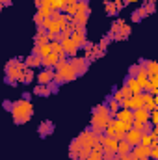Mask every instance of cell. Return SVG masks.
I'll list each match as a JSON object with an SVG mask.
<instances>
[{
    "mask_svg": "<svg viewBox=\"0 0 158 160\" xmlns=\"http://www.w3.org/2000/svg\"><path fill=\"white\" fill-rule=\"evenodd\" d=\"M11 116H13V121H15L17 125H22V123L30 121L32 116H34V106H32V102H30V101H24V99L13 102Z\"/></svg>",
    "mask_w": 158,
    "mask_h": 160,
    "instance_id": "6da1fadb",
    "label": "cell"
},
{
    "mask_svg": "<svg viewBox=\"0 0 158 160\" xmlns=\"http://www.w3.org/2000/svg\"><path fill=\"white\" fill-rule=\"evenodd\" d=\"M24 67H26V65H24V62H22L21 58H11V60L6 63V77L19 82V77H21V73H22Z\"/></svg>",
    "mask_w": 158,
    "mask_h": 160,
    "instance_id": "7a4b0ae2",
    "label": "cell"
},
{
    "mask_svg": "<svg viewBox=\"0 0 158 160\" xmlns=\"http://www.w3.org/2000/svg\"><path fill=\"white\" fill-rule=\"evenodd\" d=\"M69 62V65L75 69V73L82 77L84 73H87V69H89V62L86 60V58H80V56H73V58H69L67 60Z\"/></svg>",
    "mask_w": 158,
    "mask_h": 160,
    "instance_id": "3957f363",
    "label": "cell"
},
{
    "mask_svg": "<svg viewBox=\"0 0 158 160\" xmlns=\"http://www.w3.org/2000/svg\"><path fill=\"white\" fill-rule=\"evenodd\" d=\"M69 38L73 39V43H75L78 48H82V45H84V41H86V28L75 24V30H73V34H71Z\"/></svg>",
    "mask_w": 158,
    "mask_h": 160,
    "instance_id": "277c9868",
    "label": "cell"
},
{
    "mask_svg": "<svg viewBox=\"0 0 158 160\" xmlns=\"http://www.w3.org/2000/svg\"><path fill=\"white\" fill-rule=\"evenodd\" d=\"M60 45H62V50H63L65 54H69L71 58H73V56H77L78 47L73 43V39H71V38H62V39H60Z\"/></svg>",
    "mask_w": 158,
    "mask_h": 160,
    "instance_id": "5b68a950",
    "label": "cell"
},
{
    "mask_svg": "<svg viewBox=\"0 0 158 160\" xmlns=\"http://www.w3.org/2000/svg\"><path fill=\"white\" fill-rule=\"evenodd\" d=\"M141 101H143V108H145L147 112H153V110H156L158 99L155 97V95H149V93H143V91H141Z\"/></svg>",
    "mask_w": 158,
    "mask_h": 160,
    "instance_id": "8992f818",
    "label": "cell"
},
{
    "mask_svg": "<svg viewBox=\"0 0 158 160\" xmlns=\"http://www.w3.org/2000/svg\"><path fill=\"white\" fill-rule=\"evenodd\" d=\"M125 142H128L132 147H134V145H140V142H141V132L136 130V128H130L128 132H125Z\"/></svg>",
    "mask_w": 158,
    "mask_h": 160,
    "instance_id": "52a82bcc",
    "label": "cell"
},
{
    "mask_svg": "<svg viewBox=\"0 0 158 160\" xmlns=\"http://www.w3.org/2000/svg\"><path fill=\"white\" fill-rule=\"evenodd\" d=\"M37 132H39L41 138H47V136H50V134L54 132V123H52V121H48V119L41 121L39 127H37Z\"/></svg>",
    "mask_w": 158,
    "mask_h": 160,
    "instance_id": "ba28073f",
    "label": "cell"
},
{
    "mask_svg": "<svg viewBox=\"0 0 158 160\" xmlns=\"http://www.w3.org/2000/svg\"><path fill=\"white\" fill-rule=\"evenodd\" d=\"M36 78H37V82H39L41 86L50 84L52 78H54V69H43V71H39V75H37Z\"/></svg>",
    "mask_w": 158,
    "mask_h": 160,
    "instance_id": "9c48e42d",
    "label": "cell"
},
{
    "mask_svg": "<svg viewBox=\"0 0 158 160\" xmlns=\"http://www.w3.org/2000/svg\"><path fill=\"white\" fill-rule=\"evenodd\" d=\"M58 60H60V58H58V54L50 52L48 56L41 58V67H43V69H54V65H56V62H58Z\"/></svg>",
    "mask_w": 158,
    "mask_h": 160,
    "instance_id": "30bf717a",
    "label": "cell"
},
{
    "mask_svg": "<svg viewBox=\"0 0 158 160\" xmlns=\"http://www.w3.org/2000/svg\"><path fill=\"white\" fill-rule=\"evenodd\" d=\"M125 86L130 89V93H132V95H140V93H141V86H140V82H138L136 78H132V77H126Z\"/></svg>",
    "mask_w": 158,
    "mask_h": 160,
    "instance_id": "8fae6325",
    "label": "cell"
},
{
    "mask_svg": "<svg viewBox=\"0 0 158 160\" xmlns=\"http://www.w3.org/2000/svg\"><path fill=\"white\" fill-rule=\"evenodd\" d=\"M114 118L119 119V121H123V123H128V125H132V121H134V118H132V110H126V108H121Z\"/></svg>",
    "mask_w": 158,
    "mask_h": 160,
    "instance_id": "7c38bea8",
    "label": "cell"
},
{
    "mask_svg": "<svg viewBox=\"0 0 158 160\" xmlns=\"http://www.w3.org/2000/svg\"><path fill=\"white\" fill-rule=\"evenodd\" d=\"M132 118L134 121H140V123H145V121H149V112L141 106V108H136V110H132ZM132 121V123H134Z\"/></svg>",
    "mask_w": 158,
    "mask_h": 160,
    "instance_id": "4fadbf2b",
    "label": "cell"
},
{
    "mask_svg": "<svg viewBox=\"0 0 158 160\" xmlns=\"http://www.w3.org/2000/svg\"><path fill=\"white\" fill-rule=\"evenodd\" d=\"M108 118L104 116H99V114H91V125L89 127H101V128H106L108 127Z\"/></svg>",
    "mask_w": 158,
    "mask_h": 160,
    "instance_id": "5bb4252c",
    "label": "cell"
},
{
    "mask_svg": "<svg viewBox=\"0 0 158 160\" xmlns=\"http://www.w3.org/2000/svg\"><path fill=\"white\" fill-rule=\"evenodd\" d=\"M128 97H132V93H130V89H128L125 84H123L119 89H116V91H114V99H116L117 102H121L123 99H128Z\"/></svg>",
    "mask_w": 158,
    "mask_h": 160,
    "instance_id": "9a60e30c",
    "label": "cell"
},
{
    "mask_svg": "<svg viewBox=\"0 0 158 160\" xmlns=\"http://www.w3.org/2000/svg\"><path fill=\"white\" fill-rule=\"evenodd\" d=\"M34 78H36L34 71H32L30 67H24V69H22V73H21V77H19V82H21V84H30Z\"/></svg>",
    "mask_w": 158,
    "mask_h": 160,
    "instance_id": "2e32d148",
    "label": "cell"
},
{
    "mask_svg": "<svg viewBox=\"0 0 158 160\" xmlns=\"http://www.w3.org/2000/svg\"><path fill=\"white\" fill-rule=\"evenodd\" d=\"M87 17H89V13H82V11H77V13L73 15V24H77V26H84V28H86Z\"/></svg>",
    "mask_w": 158,
    "mask_h": 160,
    "instance_id": "e0dca14e",
    "label": "cell"
},
{
    "mask_svg": "<svg viewBox=\"0 0 158 160\" xmlns=\"http://www.w3.org/2000/svg\"><path fill=\"white\" fill-rule=\"evenodd\" d=\"M24 65L30 67V69H34V67H41V58L39 56H36V54H30V56H26Z\"/></svg>",
    "mask_w": 158,
    "mask_h": 160,
    "instance_id": "ac0fdd59",
    "label": "cell"
},
{
    "mask_svg": "<svg viewBox=\"0 0 158 160\" xmlns=\"http://www.w3.org/2000/svg\"><path fill=\"white\" fill-rule=\"evenodd\" d=\"M104 104L108 106V110H110V114H112V118H114V116L117 114L119 110H121V106H119V102H117V101H116V99H114V97H108Z\"/></svg>",
    "mask_w": 158,
    "mask_h": 160,
    "instance_id": "d6986e66",
    "label": "cell"
},
{
    "mask_svg": "<svg viewBox=\"0 0 158 160\" xmlns=\"http://www.w3.org/2000/svg\"><path fill=\"white\" fill-rule=\"evenodd\" d=\"M93 114H99V116H104V118L112 119V114H110V110H108V106H106L104 102L99 104V106H95V108H93Z\"/></svg>",
    "mask_w": 158,
    "mask_h": 160,
    "instance_id": "ffe728a7",
    "label": "cell"
},
{
    "mask_svg": "<svg viewBox=\"0 0 158 160\" xmlns=\"http://www.w3.org/2000/svg\"><path fill=\"white\" fill-rule=\"evenodd\" d=\"M130 149H132V145L128 143V142H117V151H116V155H128L130 153Z\"/></svg>",
    "mask_w": 158,
    "mask_h": 160,
    "instance_id": "44dd1931",
    "label": "cell"
},
{
    "mask_svg": "<svg viewBox=\"0 0 158 160\" xmlns=\"http://www.w3.org/2000/svg\"><path fill=\"white\" fill-rule=\"evenodd\" d=\"M145 71H147V77H158V63L149 60V63L145 65Z\"/></svg>",
    "mask_w": 158,
    "mask_h": 160,
    "instance_id": "7402d4cb",
    "label": "cell"
},
{
    "mask_svg": "<svg viewBox=\"0 0 158 160\" xmlns=\"http://www.w3.org/2000/svg\"><path fill=\"white\" fill-rule=\"evenodd\" d=\"M34 95H39V97H48V95H50V89H48V86H41V84H37V86L34 88Z\"/></svg>",
    "mask_w": 158,
    "mask_h": 160,
    "instance_id": "603a6c76",
    "label": "cell"
},
{
    "mask_svg": "<svg viewBox=\"0 0 158 160\" xmlns=\"http://www.w3.org/2000/svg\"><path fill=\"white\" fill-rule=\"evenodd\" d=\"M104 6H106V15L114 17V15L117 13V9H116V6H114V0H106V2H104Z\"/></svg>",
    "mask_w": 158,
    "mask_h": 160,
    "instance_id": "cb8c5ba5",
    "label": "cell"
},
{
    "mask_svg": "<svg viewBox=\"0 0 158 160\" xmlns=\"http://www.w3.org/2000/svg\"><path fill=\"white\" fill-rule=\"evenodd\" d=\"M52 52V48H50V43H47V45H41L39 50H37V56L39 58H45V56H48Z\"/></svg>",
    "mask_w": 158,
    "mask_h": 160,
    "instance_id": "d4e9b609",
    "label": "cell"
},
{
    "mask_svg": "<svg viewBox=\"0 0 158 160\" xmlns=\"http://www.w3.org/2000/svg\"><path fill=\"white\" fill-rule=\"evenodd\" d=\"M80 149H82V145H80L78 138H75V140L71 142V145H69V153H78Z\"/></svg>",
    "mask_w": 158,
    "mask_h": 160,
    "instance_id": "484cf974",
    "label": "cell"
},
{
    "mask_svg": "<svg viewBox=\"0 0 158 160\" xmlns=\"http://www.w3.org/2000/svg\"><path fill=\"white\" fill-rule=\"evenodd\" d=\"M52 82H54L56 86H62V84H65V78H63V75H62V73L54 71V78H52Z\"/></svg>",
    "mask_w": 158,
    "mask_h": 160,
    "instance_id": "4316f807",
    "label": "cell"
},
{
    "mask_svg": "<svg viewBox=\"0 0 158 160\" xmlns=\"http://www.w3.org/2000/svg\"><path fill=\"white\" fill-rule=\"evenodd\" d=\"M86 160H102V153H101V151H93V149H91Z\"/></svg>",
    "mask_w": 158,
    "mask_h": 160,
    "instance_id": "83f0119b",
    "label": "cell"
},
{
    "mask_svg": "<svg viewBox=\"0 0 158 160\" xmlns=\"http://www.w3.org/2000/svg\"><path fill=\"white\" fill-rule=\"evenodd\" d=\"M108 45H110V38L106 36V38H102V39L99 41V45H97V47H99V48H101L102 52H106V48H108Z\"/></svg>",
    "mask_w": 158,
    "mask_h": 160,
    "instance_id": "f1b7e54d",
    "label": "cell"
},
{
    "mask_svg": "<svg viewBox=\"0 0 158 160\" xmlns=\"http://www.w3.org/2000/svg\"><path fill=\"white\" fill-rule=\"evenodd\" d=\"M143 9H145V13H147V17H149V15L155 13L156 8H155V4H147V2H143Z\"/></svg>",
    "mask_w": 158,
    "mask_h": 160,
    "instance_id": "f546056e",
    "label": "cell"
},
{
    "mask_svg": "<svg viewBox=\"0 0 158 160\" xmlns=\"http://www.w3.org/2000/svg\"><path fill=\"white\" fill-rule=\"evenodd\" d=\"M138 71H140V63H136V65H130V67H128V77H132V78H136V75H138Z\"/></svg>",
    "mask_w": 158,
    "mask_h": 160,
    "instance_id": "4dcf8cb0",
    "label": "cell"
},
{
    "mask_svg": "<svg viewBox=\"0 0 158 160\" xmlns=\"http://www.w3.org/2000/svg\"><path fill=\"white\" fill-rule=\"evenodd\" d=\"M114 6H116V9H123V8H125V6H126V2H125V0H114Z\"/></svg>",
    "mask_w": 158,
    "mask_h": 160,
    "instance_id": "1f68e13d",
    "label": "cell"
},
{
    "mask_svg": "<svg viewBox=\"0 0 158 160\" xmlns=\"http://www.w3.org/2000/svg\"><path fill=\"white\" fill-rule=\"evenodd\" d=\"M82 48H84V52H89V50H91V48H93V43H91V41H84V45H82Z\"/></svg>",
    "mask_w": 158,
    "mask_h": 160,
    "instance_id": "d6a6232c",
    "label": "cell"
},
{
    "mask_svg": "<svg viewBox=\"0 0 158 160\" xmlns=\"http://www.w3.org/2000/svg\"><path fill=\"white\" fill-rule=\"evenodd\" d=\"M130 19H132V21H134V22H141V21H143V19H141V15H140V13H138V9H136V11H134V13H132V17H130Z\"/></svg>",
    "mask_w": 158,
    "mask_h": 160,
    "instance_id": "836d02e7",
    "label": "cell"
},
{
    "mask_svg": "<svg viewBox=\"0 0 158 160\" xmlns=\"http://www.w3.org/2000/svg\"><path fill=\"white\" fill-rule=\"evenodd\" d=\"M2 106H4V110H6V112H11L13 102H11V101H4V102H2Z\"/></svg>",
    "mask_w": 158,
    "mask_h": 160,
    "instance_id": "e575fe53",
    "label": "cell"
},
{
    "mask_svg": "<svg viewBox=\"0 0 158 160\" xmlns=\"http://www.w3.org/2000/svg\"><path fill=\"white\" fill-rule=\"evenodd\" d=\"M43 19H45V17H43L41 13H36V15H34V22H36L37 26H41V22H43Z\"/></svg>",
    "mask_w": 158,
    "mask_h": 160,
    "instance_id": "d590c367",
    "label": "cell"
},
{
    "mask_svg": "<svg viewBox=\"0 0 158 160\" xmlns=\"http://www.w3.org/2000/svg\"><path fill=\"white\" fill-rule=\"evenodd\" d=\"M37 38H47V30L45 28H41V26H37V34H36Z\"/></svg>",
    "mask_w": 158,
    "mask_h": 160,
    "instance_id": "8d00e7d4",
    "label": "cell"
},
{
    "mask_svg": "<svg viewBox=\"0 0 158 160\" xmlns=\"http://www.w3.org/2000/svg\"><path fill=\"white\" fill-rule=\"evenodd\" d=\"M47 86H48V89H50V93H56V91H58V88H60V86H56L54 82H50V84H47Z\"/></svg>",
    "mask_w": 158,
    "mask_h": 160,
    "instance_id": "74e56055",
    "label": "cell"
},
{
    "mask_svg": "<svg viewBox=\"0 0 158 160\" xmlns=\"http://www.w3.org/2000/svg\"><path fill=\"white\" fill-rule=\"evenodd\" d=\"M116 160H132L130 155H116Z\"/></svg>",
    "mask_w": 158,
    "mask_h": 160,
    "instance_id": "f35d334b",
    "label": "cell"
},
{
    "mask_svg": "<svg viewBox=\"0 0 158 160\" xmlns=\"http://www.w3.org/2000/svg\"><path fill=\"white\" fill-rule=\"evenodd\" d=\"M4 82H6L7 86H17V84H19L17 80H13V78H7V77H6V80H4Z\"/></svg>",
    "mask_w": 158,
    "mask_h": 160,
    "instance_id": "ab89813d",
    "label": "cell"
},
{
    "mask_svg": "<svg viewBox=\"0 0 158 160\" xmlns=\"http://www.w3.org/2000/svg\"><path fill=\"white\" fill-rule=\"evenodd\" d=\"M69 158H73V160H78V153H69Z\"/></svg>",
    "mask_w": 158,
    "mask_h": 160,
    "instance_id": "60d3db41",
    "label": "cell"
},
{
    "mask_svg": "<svg viewBox=\"0 0 158 160\" xmlns=\"http://www.w3.org/2000/svg\"><path fill=\"white\" fill-rule=\"evenodd\" d=\"M126 4H132V2H138V0H125Z\"/></svg>",
    "mask_w": 158,
    "mask_h": 160,
    "instance_id": "b9f144b4",
    "label": "cell"
},
{
    "mask_svg": "<svg viewBox=\"0 0 158 160\" xmlns=\"http://www.w3.org/2000/svg\"><path fill=\"white\" fill-rule=\"evenodd\" d=\"M4 8H6V6H4V4H2V2H0V11H2V9H4Z\"/></svg>",
    "mask_w": 158,
    "mask_h": 160,
    "instance_id": "7bdbcfd3",
    "label": "cell"
},
{
    "mask_svg": "<svg viewBox=\"0 0 158 160\" xmlns=\"http://www.w3.org/2000/svg\"><path fill=\"white\" fill-rule=\"evenodd\" d=\"M147 160H153V158H147Z\"/></svg>",
    "mask_w": 158,
    "mask_h": 160,
    "instance_id": "ee69618b",
    "label": "cell"
},
{
    "mask_svg": "<svg viewBox=\"0 0 158 160\" xmlns=\"http://www.w3.org/2000/svg\"><path fill=\"white\" fill-rule=\"evenodd\" d=\"M102 160H104V158H102Z\"/></svg>",
    "mask_w": 158,
    "mask_h": 160,
    "instance_id": "f6af8a7d",
    "label": "cell"
}]
</instances>
